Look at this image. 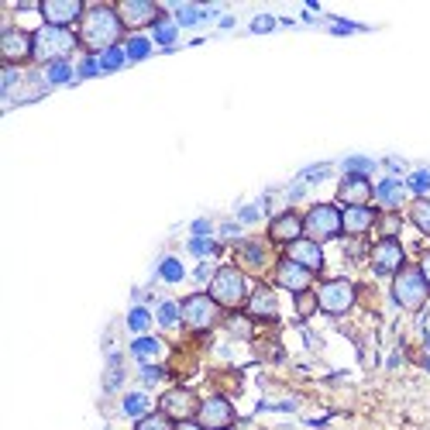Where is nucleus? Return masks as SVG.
Listing matches in <instances>:
<instances>
[{
    "instance_id": "46",
    "label": "nucleus",
    "mask_w": 430,
    "mask_h": 430,
    "mask_svg": "<svg viewBox=\"0 0 430 430\" xmlns=\"http://www.w3.org/2000/svg\"><path fill=\"white\" fill-rule=\"evenodd\" d=\"M193 279H196V283H207V279H214V272H210V265H196V272H193Z\"/></svg>"
},
{
    "instance_id": "11",
    "label": "nucleus",
    "mask_w": 430,
    "mask_h": 430,
    "mask_svg": "<svg viewBox=\"0 0 430 430\" xmlns=\"http://www.w3.org/2000/svg\"><path fill=\"white\" fill-rule=\"evenodd\" d=\"M372 269H376L379 276H393V272L403 269V248H400L396 238H382V241L372 248Z\"/></svg>"
},
{
    "instance_id": "36",
    "label": "nucleus",
    "mask_w": 430,
    "mask_h": 430,
    "mask_svg": "<svg viewBox=\"0 0 430 430\" xmlns=\"http://www.w3.org/2000/svg\"><path fill=\"white\" fill-rule=\"evenodd\" d=\"M407 186H410L413 193H427V190H430V169H420V172H413Z\"/></svg>"
},
{
    "instance_id": "15",
    "label": "nucleus",
    "mask_w": 430,
    "mask_h": 430,
    "mask_svg": "<svg viewBox=\"0 0 430 430\" xmlns=\"http://www.w3.org/2000/svg\"><path fill=\"white\" fill-rule=\"evenodd\" d=\"M289 262H296V265H303L310 272H320L324 269V252H320L317 241H293L289 245Z\"/></svg>"
},
{
    "instance_id": "29",
    "label": "nucleus",
    "mask_w": 430,
    "mask_h": 430,
    "mask_svg": "<svg viewBox=\"0 0 430 430\" xmlns=\"http://www.w3.org/2000/svg\"><path fill=\"white\" fill-rule=\"evenodd\" d=\"M186 272H183V265H179V258H165L162 265H158V279H165V283H179Z\"/></svg>"
},
{
    "instance_id": "19",
    "label": "nucleus",
    "mask_w": 430,
    "mask_h": 430,
    "mask_svg": "<svg viewBox=\"0 0 430 430\" xmlns=\"http://www.w3.org/2000/svg\"><path fill=\"white\" fill-rule=\"evenodd\" d=\"M248 314L252 317H276L279 314V303H276V293L269 286H258L248 300Z\"/></svg>"
},
{
    "instance_id": "25",
    "label": "nucleus",
    "mask_w": 430,
    "mask_h": 430,
    "mask_svg": "<svg viewBox=\"0 0 430 430\" xmlns=\"http://www.w3.org/2000/svg\"><path fill=\"white\" fill-rule=\"evenodd\" d=\"M45 79H48L52 86H62V83L72 79V65H69V62H52V65H45Z\"/></svg>"
},
{
    "instance_id": "43",
    "label": "nucleus",
    "mask_w": 430,
    "mask_h": 430,
    "mask_svg": "<svg viewBox=\"0 0 430 430\" xmlns=\"http://www.w3.org/2000/svg\"><path fill=\"white\" fill-rule=\"evenodd\" d=\"M207 234H210V221H203V217L193 221V238H207Z\"/></svg>"
},
{
    "instance_id": "14",
    "label": "nucleus",
    "mask_w": 430,
    "mask_h": 430,
    "mask_svg": "<svg viewBox=\"0 0 430 430\" xmlns=\"http://www.w3.org/2000/svg\"><path fill=\"white\" fill-rule=\"evenodd\" d=\"M117 17H121V24L124 28H141V24H158V7H152V3H145V0H138V3H121L117 7Z\"/></svg>"
},
{
    "instance_id": "34",
    "label": "nucleus",
    "mask_w": 430,
    "mask_h": 430,
    "mask_svg": "<svg viewBox=\"0 0 430 430\" xmlns=\"http://www.w3.org/2000/svg\"><path fill=\"white\" fill-rule=\"evenodd\" d=\"M152 34H155V41H158V45H172V41H176V24H169V21H158Z\"/></svg>"
},
{
    "instance_id": "16",
    "label": "nucleus",
    "mask_w": 430,
    "mask_h": 430,
    "mask_svg": "<svg viewBox=\"0 0 430 430\" xmlns=\"http://www.w3.org/2000/svg\"><path fill=\"white\" fill-rule=\"evenodd\" d=\"M300 234H303V217H296V214H279V217H272V227H269V238H272V241L293 245V241H300Z\"/></svg>"
},
{
    "instance_id": "22",
    "label": "nucleus",
    "mask_w": 430,
    "mask_h": 430,
    "mask_svg": "<svg viewBox=\"0 0 430 430\" xmlns=\"http://www.w3.org/2000/svg\"><path fill=\"white\" fill-rule=\"evenodd\" d=\"M158 351H162V345H158L155 338H145V334H141V338H134V341H131V355H134V358H141V362L155 358Z\"/></svg>"
},
{
    "instance_id": "39",
    "label": "nucleus",
    "mask_w": 430,
    "mask_h": 430,
    "mask_svg": "<svg viewBox=\"0 0 430 430\" xmlns=\"http://www.w3.org/2000/svg\"><path fill=\"white\" fill-rule=\"evenodd\" d=\"M272 28H276V17H269V14H262V17L252 21V31H258V34H265V31H272Z\"/></svg>"
},
{
    "instance_id": "24",
    "label": "nucleus",
    "mask_w": 430,
    "mask_h": 430,
    "mask_svg": "<svg viewBox=\"0 0 430 430\" xmlns=\"http://www.w3.org/2000/svg\"><path fill=\"white\" fill-rule=\"evenodd\" d=\"M124 52H127V62H138V59H148L152 55V41L145 38V34H134L127 45H124Z\"/></svg>"
},
{
    "instance_id": "18",
    "label": "nucleus",
    "mask_w": 430,
    "mask_h": 430,
    "mask_svg": "<svg viewBox=\"0 0 430 430\" xmlns=\"http://www.w3.org/2000/svg\"><path fill=\"white\" fill-rule=\"evenodd\" d=\"M372 224H376V214H372L369 207H348V210L341 214V227H345V234H365Z\"/></svg>"
},
{
    "instance_id": "5",
    "label": "nucleus",
    "mask_w": 430,
    "mask_h": 430,
    "mask_svg": "<svg viewBox=\"0 0 430 430\" xmlns=\"http://www.w3.org/2000/svg\"><path fill=\"white\" fill-rule=\"evenodd\" d=\"M303 231L310 234V241H327V238H338L345 227H341V210L331 207V203H317L310 207V214L303 217Z\"/></svg>"
},
{
    "instance_id": "26",
    "label": "nucleus",
    "mask_w": 430,
    "mask_h": 430,
    "mask_svg": "<svg viewBox=\"0 0 430 430\" xmlns=\"http://www.w3.org/2000/svg\"><path fill=\"white\" fill-rule=\"evenodd\" d=\"M124 413L141 420V417L148 413V396H145V393H127V396H124Z\"/></svg>"
},
{
    "instance_id": "2",
    "label": "nucleus",
    "mask_w": 430,
    "mask_h": 430,
    "mask_svg": "<svg viewBox=\"0 0 430 430\" xmlns=\"http://www.w3.org/2000/svg\"><path fill=\"white\" fill-rule=\"evenodd\" d=\"M76 48V34L69 28H55V24H41L34 31V59L52 65V62H65V55Z\"/></svg>"
},
{
    "instance_id": "45",
    "label": "nucleus",
    "mask_w": 430,
    "mask_h": 430,
    "mask_svg": "<svg viewBox=\"0 0 430 430\" xmlns=\"http://www.w3.org/2000/svg\"><path fill=\"white\" fill-rule=\"evenodd\" d=\"M382 231H386V238H393V234L400 231V221H396V217H386V221H382Z\"/></svg>"
},
{
    "instance_id": "23",
    "label": "nucleus",
    "mask_w": 430,
    "mask_h": 430,
    "mask_svg": "<svg viewBox=\"0 0 430 430\" xmlns=\"http://www.w3.org/2000/svg\"><path fill=\"white\" fill-rule=\"evenodd\" d=\"M124 62H127V52H124L121 45H114V48L100 52V72H114V69H121Z\"/></svg>"
},
{
    "instance_id": "27",
    "label": "nucleus",
    "mask_w": 430,
    "mask_h": 430,
    "mask_svg": "<svg viewBox=\"0 0 430 430\" xmlns=\"http://www.w3.org/2000/svg\"><path fill=\"white\" fill-rule=\"evenodd\" d=\"M372 169H376V162L365 158V155H351V158H345V172H348V176H362V179H365Z\"/></svg>"
},
{
    "instance_id": "42",
    "label": "nucleus",
    "mask_w": 430,
    "mask_h": 430,
    "mask_svg": "<svg viewBox=\"0 0 430 430\" xmlns=\"http://www.w3.org/2000/svg\"><path fill=\"white\" fill-rule=\"evenodd\" d=\"M162 376H165L162 369H155V365H141V379H145V382H158Z\"/></svg>"
},
{
    "instance_id": "3",
    "label": "nucleus",
    "mask_w": 430,
    "mask_h": 430,
    "mask_svg": "<svg viewBox=\"0 0 430 430\" xmlns=\"http://www.w3.org/2000/svg\"><path fill=\"white\" fill-rule=\"evenodd\" d=\"M245 293H248V279L238 269H217L214 272V279H210L214 303H221V307H241Z\"/></svg>"
},
{
    "instance_id": "47",
    "label": "nucleus",
    "mask_w": 430,
    "mask_h": 430,
    "mask_svg": "<svg viewBox=\"0 0 430 430\" xmlns=\"http://www.w3.org/2000/svg\"><path fill=\"white\" fill-rule=\"evenodd\" d=\"M238 231H241V224H234V221H231V224H224V227H221V234H231V238H234V234H238Z\"/></svg>"
},
{
    "instance_id": "4",
    "label": "nucleus",
    "mask_w": 430,
    "mask_h": 430,
    "mask_svg": "<svg viewBox=\"0 0 430 430\" xmlns=\"http://www.w3.org/2000/svg\"><path fill=\"white\" fill-rule=\"evenodd\" d=\"M427 293H430V286L420 269H400V276H396V283H393V296H396L400 307L420 310V307L427 303Z\"/></svg>"
},
{
    "instance_id": "38",
    "label": "nucleus",
    "mask_w": 430,
    "mask_h": 430,
    "mask_svg": "<svg viewBox=\"0 0 430 430\" xmlns=\"http://www.w3.org/2000/svg\"><path fill=\"white\" fill-rule=\"evenodd\" d=\"M327 172H331V165H314V169H303V183H320V179H327Z\"/></svg>"
},
{
    "instance_id": "21",
    "label": "nucleus",
    "mask_w": 430,
    "mask_h": 430,
    "mask_svg": "<svg viewBox=\"0 0 430 430\" xmlns=\"http://www.w3.org/2000/svg\"><path fill=\"white\" fill-rule=\"evenodd\" d=\"M238 258H241V265H248V269H262V265H265V245H258V241H241V245H238Z\"/></svg>"
},
{
    "instance_id": "8",
    "label": "nucleus",
    "mask_w": 430,
    "mask_h": 430,
    "mask_svg": "<svg viewBox=\"0 0 430 430\" xmlns=\"http://www.w3.org/2000/svg\"><path fill=\"white\" fill-rule=\"evenodd\" d=\"M0 55H3L7 65H17L28 55L34 59V38L28 31H21V28H3V34H0Z\"/></svg>"
},
{
    "instance_id": "31",
    "label": "nucleus",
    "mask_w": 430,
    "mask_h": 430,
    "mask_svg": "<svg viewBox=\"0 0 430 430\" xmlns=\"http://www.w3.org/2000/svg\"><path fill=\"white\" fill-rule=\"evenodd\" d=\"M138 430H172V420L165 413H145L138 420Z\"/></svg>"
},
{
    "instance_id": "1",
    "label": "nucleus",
    "mask_w": 430,
    "mask_h": 430,
    "mask_svg": "<svg viewBox=\"0 0 430 430\" xmlns=\"http://www.w3.org/2000/svg\"><path fill=\"white\" fill-rule=\"evenodd\" d=\"M121 28H124V24H121L117 10H110V7H90V10L83 14V31H79V38H83L86 48L107 52V48L117 45Z\"/></svg>"
},
{
    "instance_id": "35",
    "label": "nucleus",
    "mask_w": 430,
    "mask_h": 430,
    "mask_svg": "<svg viewBox=\"0 0 430 430\" xmlns=\"http://www.w3.org/2000/svg\"><path fill=\"white\" fill-rule=\"evenodd\" d=\"M176 21H179L183 28H190V24L203 21V10H196V7H179V10H176Z\"/></svg>"
},
{
    "instance_id": "13",
    "label": "nucleus",
    "mask_w": 430,
    "mask_h": 430,
    "mask_svg": "<svg viewBox=\"0 0 430 430\" xmlns=\"http://www.w3.org/2000/svg\"><path fill=\"white\" fill-rule=\"evenodd\" d=\"M310 269H303V265H296V262H289V258H283L279 265H276V283L283 286V289H289V293H307L310 289Z\"/></svg>"
},
{
    "instance_id": "17",
    "label": "nucleus",
    "mask_w": 430,
    "mask_h": 430,
    "mask_svg": "<svg viewBox=\"0 0 430 430\" xmlns=\"http://www.w3.org/2000/svg\"><path fill=\"white\" fill-rule=\"evenodd\" d=\"M338 196H341L348 207H365V200L372 196V186H369V179H362V176H348V179L341 183Z\"/></svg>"
},
{
    "instance_id": "41",
    "label": "nucleus",
    "mask_w": 430,
    "mask_h": 430,
    "mask_svg": "<svg viewBox=\"0 0 430 430\" xmlns=\"http://www.w3.org/2000/svg\"><path fill=\"white\" fill-rule=\"evenodd\" d=\"M258 214H262V207H241V210H238V221H241V224H255Z\"/></svg>"
},
{
    "instance_id": "44",
    "label": "nucleus",
    "mask_w": 430,
    "mask_h": 430,
    "mask_svg": "<svg viewBox=\"0 0 430 430\" xmlns=\"http://www.w3.org/2000/svg\"><path fill=\"white\" fill-rule=\"evenodd\" d=\"M231 331H234L238 338H248V320H241V317H234V320H231Z\"/></svg>"
},
{
    "instance_id": "32",
    "label": "nucleus",
    "mask_w": 430,
    "mask_h": 430,
    "mask_svg": "<svg viewBox=\"0 0 430 430\" xmlns=\"http://www.w3.org/2000/svg\"><path fill=\"white\" fill-rule=\"evenodd\" d=\"M190 252H193L196 258H207V255H217L221 245H214L210 238H190Z\"/></svg>"
},
{
    "instance_id": "9",
    "label": "nucleus",
    "mask_w": 430,
    "mask_h": 430,
    "mask_svg": "<svg viewBox=\"0 0 430 430\" xmlns=\"http://www.w3.org/2000/svg\"><path fill=\"white\" fill-rule=\"evenodd\" d=\"M196 420H200V427H203V430H227V427H231V420H234V410H231V403H227V400L210 396V400H203V403H200Z\"/></svg>"
},
{
    "instance_id": "48",
    "label": "nucleus",
    "mask_w": 430,
    "mask_h": 430,
    "mask_svg": "<svg viewBox=\"0 0 430 430\" xmlns=\"http://www.w3.org/2000/svg\"><path fill=\"white\" fill-rule=\"evenodd\" d=\"M420 272H424V279H427V286H430V252L424 255V262H420Z\"/></svg>"
},
{
    "instance_id": "10",
    "label": "nucleus",
    "mask_w": 430,
    "mask_h": 430,
    "mask_svg": "<svg viewBox=\"0 0 430 430\" xmlns=\"http://www.w3.org/2000/svg\"><path fill=\"white\" fill-rule=\"evenodd\" d=\"M162 413L169 420H190L193 413H200V403H196V393L193 389H172L162 396Z\"/></svg>"
},
{
    "instance_id": "33",
    "label": "nucleus",
    "mask_w": 430,
    "mask_h": 430,
    "mask_svg": "<svg viewBox=\"0 0 430 430\" xmlns=\"http://www.w3.org/2000/svg\"><path fill=\"white\" fill-rule=\"evenodd\" d=\"M413 224H417L424 234H430V200H417V203H413Z\"/></svg>"
},
{
    "instance_id": "30",
    "label": "nucleus",
    "mask_w": 430,
    "mask_h": 430,
    "mask_svg": "<svg viewBox=\"0 0 430 430\" xmlns=\"http://www.w3.org/2000/svg\"><path fill=\"white\" fill-rule=\"evenodd\" d=\"M148 324H152V317H148V310H145V307H134V310L127 314V327H131L134 334H145V331H148Z\"/></svg>"
},
{
    "instance_id": "20",
    "label": "nucleus",
    "mask_w": 430,
    "mask_h": 430,
    "mask_svg": "<svg viewBox=\"0 0 430 430\" xmlns=\"http://www.w3.org/2000/svg\"><path fill=\"white\" fill-rule=\"evenodd\" d=\"M376 200H379L382 207L396 210V207L403 203V183H396V179H382V183L376 186Z\"/></svg>"
},
{
    "instance_id": "28",
    "label": "nucleus",
    "mask_w": 430,
    "mask_h": 430,
    "mask_svg": "<svg viewBox=\"0 0 430 430\" xmlns=\"http://www.w3.org/2000/svg\"><path fill=\"white\" fill-rule=\"evenodd\" d=\"M179 320H183V307H176L172 300L158 303V324H162V327H176Z\"/></svg>"
},
{
    "instance_id": "50",
    "label": "nucleus",
    "mask_w": 430,
    "mask_h": 430,
    "mask_svg": "<svg viewBox=\"0 0 430 430\" xmlns=\"http://www.w3.org/2000/svg\"><path fill=\"white\" fill-rule=\"evenodd\" d=\"M176 430H203V427H200V424H190V420H183V424H179Z\"/></svg>"
},
{
    "instance_id": "40",
    "label": "nucleus",
    "mask_w": 430,
    "mask_h": 430,
    "mask_svg": "<svg viewBox=\"0 0 430 430\" xmlns=\"http://www.w3.org/2000/svg\"><path fill=\"white\" fill-rule=\"evenodd\" d=\"M96 72H100V59H90V55H86V59L79 62V76L86 79V76H96Z\"/></svg>"
},
{
    "instance_id": "12",
    "label": "nucleus",
    "mask_w": 430,
    "mask_h": 430,
    "mask_svg": "<svg viewBox=\"0 0 430 430\" xmlns=\"http://www.w3.org/2000/svg\"><path fill=\"white\" fill-rule=\"evenodd\" d=\"M38 10H41L45 24H55V28H65V24H72L86 14L79 0H45Z\"/></svg>"
},
{
    "instance_id": "7",
    "label": "nucleus",
    "mask_w": 430,
    "mask_h": 430,
    "mask_svg": "<svg viewBox=\"0 0 430 430\" xmlns=\"http://www.w3.org/2000/svg\"><path fill=\"white\" fill-rule=\"evenodd\" d=\"M221 317V303H214V296H190L183 303V320L190 331H210Z\"/></svg>"
},
{
    "instance_id": "37",
    "label": "nucleus",
    "mask_w": 430,
    "mask_h": 430,
    "mask_svg": "<svg viewBox=\"0 0 430 430\" xmlns=\"http://www.w3.org/2000/svg\"><path fill=\"white\" fill-rule=\"evenodd\" d=\"M317 307H320V303H317V296H314V293H296V310H300L303 317H307V314H314Z\"/></svg>"
},
{
    "instance_id": "49",
    "label": "nucleus",
    "mask_w": 430,
    "mask_h": 430,
    "mask_svg": "<svg viewBox=\"0 0 430 430\" xmlns=\"http://www.w3.org/2000/svg\"><path fill=\"white\" fill-rule=\"evenodd\" d=\"M348 31H355V24H345V21L334 24V34H348Z\"/></svg>"
},
{
    "instance_id": "6",
    "label": "nucleus",
    "mask_w": 430,
    "mask_h": 430,
    "mask_svg": "<svg viewBox=\"0 0 430 430\" xmlns=\"http://www.w3.org/2000/svg\"><path fill=\"white\" fill-rule=\"evenodd\" d=\"M317 303H320V310H327V314L341 317V314H348V310H351V303H355V286H351L348 279H331V283H324V286H320Z\"/></svg>"
}]
</instances>
